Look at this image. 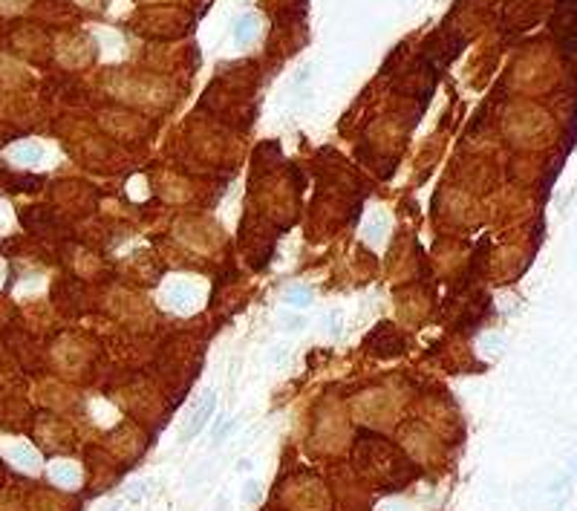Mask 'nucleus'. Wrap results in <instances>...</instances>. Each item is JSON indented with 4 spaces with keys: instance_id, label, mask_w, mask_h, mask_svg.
<instances>
[{
    "instance_id": "f257e3e1",
    "label": "nucleus",
    "mask_w": 577,
    "mask_h": 511,
    "mask_svg": "<svg viewBox=\"0 0 577 511\" xmlns=\"http://www.w3.org/2000/svg\"><path fill=\"white\" fill-rule=\"evenodd\" d=\"M367 350L378 358H396L404 352V338L392 324H378L367 335Z\"/></svg>"
},
{
    "instance_id": "f03ea898",
    "label": "nucleus",
    "mask_w": 577,
    "mask_h": 511,
    "mask_svg": "<svg viewBox=\"0 0 577 511\" xmlns=\"http://www.w3.org/2000/svg\"><path fill=\"white\" fill-rule=\"evenodd\" d=\"M214 407H217V393H214V390H208V393L194 405V410L188 413L185 428H182L179 439H182V442H191L194 436H199V431L208 425V419H211V413H214Z\"/></svg>"
},
{
    "instance_id": "7ed1b4c3",
    "label": "nucleus",
    "mask_w": 577,
    "mask_h": 511,
    "mask_svg": "<svg viewBox=\"0 0 577 511\" xmlns=\"http://www.w3.org/2000/svg\"><path fill=\"white\" fill-rule=\"evenodd\" d=\"M554 32L560 35L569 52L577 49V0H560L557 15H554Z\"/></svg>"
},
{
    "instance_id": "20e7f679",
    "label": "nucleus",
    "mask_w": 577,
    "mask_h": 511,
    "mask_svg": "<svg viewBox=\"0 0 577 511\" xmlns=\"http://www.w3.org/2000/svg\"><path fill=\"white\" fill-rule=\"evenodd\" d=\"M194 300H197V289L191 283H185V281H176L165 295V304L173 307V309H182V312L191 309Z\"/></svg>"
},
{
    "instance_id": "39448f33",
    "label": "nucleus",
    "mask_w": 577,
    "mask_h": 511,
    "mask_svg": "<svg viewBox=\"0 0 577 511\" xmlns=\"http://www.w3.org/2000/svg\"><path fill=\"white\" fill-rule=\"evenodd\" d=\"M49 476H52V483H58L61 488H75L81 483V471L73 462H55L49 468Z\"/></svg>"
},
{
    "instance_id": "423d86ee",
    "label": "nucleus",
    "mask_w": 577,
    "mask_h": 511,
    "mask_svg": "<svg viewBox=\"0 0 577 511\" xmlns=\"http://www.w3.org/2000/svg\"><path fill=\"white\" fill-rule=\"evenodd\" d=\"M15 465H20V468H26V471H32V468H38V454L29 445H23V442H18V445H12L9 448V454H6Z\"/></svg>"
},
{
    "instance_id": "0eeeda50",
    "label": "nucleus",
    "mask_w": 577,
    "mask_h": 511,
    "mask_svg": "<svg viewBox=\"0 0 577 511\" xmlns=\"http://www.w3.org/2000/svg\"><path fill=\"white\" fill-rule=\"evenodd\" d=\"M12 159L20 162V165H38L44 159V150L38 144H20L12 150Z\"/></svg>"
},
{
    "instance_id": "6e6552de",
    "label": "nucleus",
    "mask_w": 577,
    "mask_h": 511,
    "mask_svg": "<svg viewBox=\"0 0 577 511\" xmlns=\"http://www.w3.org/2000/svg\"><path fill=\"white\" fill-rule=\"evenodd\" d=\"M254 32H257V18L249 15V18H240V23L234 29V38H237V44H246L254 38Z\"/></svg>"
},
{
    "instance_id": "1a4fd4ad",
    "label": "nucleus",
    "mask_w": 577,
    "mask_h": 511,
    "mask_svg": "<svg viewBox=\"0 0 577 511\" xmlns=\"http://www.w3.org/2000/svg\"><path fill=\"white\" fill-rule=\"evenodd\" d=\"M286 304H292V307H309L312 304V289L309 286H292V289H286Z\"/></svg>"
},
{
    "instance_id": "9d476101",
    "label": "nucleus",
    "mask_w": 577,
    "mask_h": 511,
    "mask_svg": "<svg viewBox=\"0 0 577 511\" xmlns=\"http://www.w3.org/2000/svg\"><path fill=\"white\" fill-rule=\"evenodd\" d=\"M384 228H387V220H384V217H376V220H370V223H367V228H364V234H367V240H370V243H378V240H381V234H384Z\"/></svg>"
},
{
    "instance_id": "9b49d317",
    "label": "nucleus",
    "mask_w": 577,
    "mask_h": 511,
    "mask_svg": "<svg viewBox=\"0 0 577 511\" xmlns=\"http://www.w3.org/2000/svg\"><path fill=\"white\" fill-rule=\"evenodd\" d=\"M257 500H260V486L257 483L242 486V503H257Z\"/></svg>"
},
{
    "instance_id": "f8f14e48",
    "label": "nucleus",
    "mask_w": 577,
    "mask_h": 511,
    "mask_svg": "<svg viewBox=\"0 0 577 511\" xmlns=\"http://www.w3.org/2000/svg\"><path fill=\"white\" fill-rule=\"evenodd\" d=\"M283 324H286V329H300V326H303V318H297V315H294V318H289V315H286V318H283Z\"/></svg>"
},
{
    "instance_id": "ddd939ff",
    "label": "nucleus",
    "mask_w": 577,
    "mask_h": 511,
    "mask_svg": "<svg viewBox=\"0 0 577 511\" xmlns=\"http://www.w3.org/2000/svg\"><path fill=\"white\" fill-rule=\"evenodd\" d=\"M378 511H410L407 505H402V503H384Z\"/></svg>"
},
{
    "instance_id": "4468645a",
    "label": "nucleus",
    "mask_w": 577,
    "mask_h": 511,
    "mask_svg": "<svg viewBox=\"0 0 577 511\" xmlns=\"http://www.w3.org/2000/svg\"><path fill=\"white\" fill-rule=\"evenodd\" d=\"M217 511H231V508H228V500H225V497H223V500H217Z\"/></svg>"
},
{
    "instance_id": "2eb2a0df",
    "label": "nucleus",
    "mask_w": 577,
    "mask_h": 511,
    "mask_svg": "<svg viewBox=\"0 0 577 511\" xmlns=\"http://www.w3.org/2000/svg\"><path fill=\"white\" fill-rule=\"evenodd\" d=\"M237 468H240V471H246V468H252V462H249V460H240Z\"/></svg>"
},
{
    "instance_id": "dca6fc26",
    "label": "nucleus",
    "mask_w": 577,
    "mask_h": 511,
    "mask_svg": "<svg viewBox=\"0 0 577 511\" xmlns=\"http://www.w3.org/2000/svg\"><path fill=\"white\" fill-rule=\"evenodd\" d=\"M4 479H6V471H4V465H0V486H4Z\"/></svg>"
},
{
    "instance_id": "f3484780",
    "label": "nucleus",
    "mask_w": 577,
    "mask_h": 511,
    "mask_svg": "<svg viewBox=\"0 0 577 511\" xmlns=\"http://www.w3.org/2000/svg\"><path fill=\"white\" fill-rule=\"evenodd\" d=\"M0 275H4V269H0Z\"/></svg>"
}]
</instances>
